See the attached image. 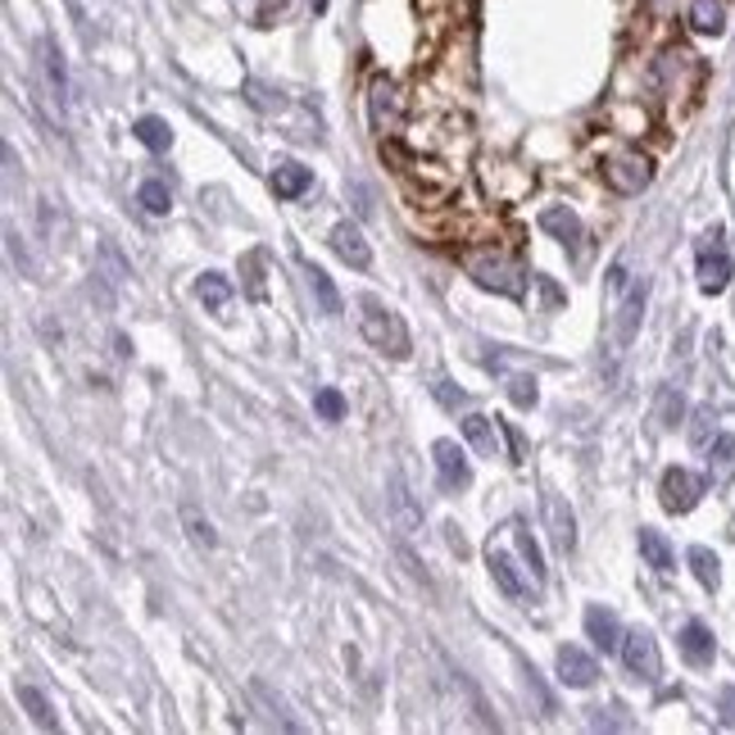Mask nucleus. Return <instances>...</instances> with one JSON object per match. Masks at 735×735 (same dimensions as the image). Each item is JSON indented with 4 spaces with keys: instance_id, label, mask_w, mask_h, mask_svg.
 Wrapping results in <instances>:
<instances>
[{
    "instance_id": "obj_1",
    "label": "nucleus",
    "mask_w": 735,
    "mask_h": 735,
    "mask_svg": "<svg viewBox=\"0 0 735 735\" xmlns=\"http://www.w3.org/2000/svg\"><path fill=\"white\" fill-rule=\"evenodd\" d=\"M463 268H468V277L476 286L500 290V296H523V290H527V268L513 260V254H504V250H468Z\"/></svg>"
},
{
    "instance_id": "obj_2",
    "label": "nucleus",
    "mask_w": 735,
    "mask_h": 735,
    "mask_svg": "<svg viewBox=\"0 0 735 735\" xmlns=\"http://www.w3.org/2000/svg\"><path fill=\"white\" fill-rule=\"evenodd\" d=\"M359 327H363V337L373 341L382 354H391V359H409V332H404V318H399L395 309H386L382 300H363V318H359Z\"/></svg>"
},
{
    "instance_id": "obj_3",
    "label": "nucleus",
    "mask_w": 735,
    "mask_h": 735,
    "mask_svg": "<svg viewBox=\"0 0 735 735\" xmlns=\"http://www.w3.org/2000/svg\"><path fill=\"white\" fill-rule=\"evenodd\" d=\"M368 123H373V132L382 141L404 128V96H399V87L386 78V73H377V78L368 83Z\"/></svg>"
},
{
    "instance_id": "obj_4",
    "label": "nucleus",
    "mask_w": 735,
    "mask_h": 735,
    "mask_svg": "<svg viewBox=\"0 0 735 735\" xmlns=\"http://www.w3.org/2000/svg\"><path fill=\"white\" fill-rule=\"evenodd\" d=\"M604 182L617 196H640L654 182V164L640 151H613V155H604Z\"/></svg>"
},
{
    "instance_id": "obj_5",
    "label": "nucleus",
    "mask_w": 735,
    "mask_h": 735,
    "mask_svg": "<svg viewBox=\"0 0 735 735\" xmlns=\"http://www.w3.org/2000/svg\"><path fill=\"white\" fill-rule=\"evenodd\" d=\"M731 245H726V232L722 228H709L700 237V286L709 290V296H722V290L731 286Z\"/></svg>"
},
{
    "instance_id": "obj_6",
    "label": "nucleus",
    "mask_w": 735,
    "mask_h": 735,
    "mask_svg": "<svg viewBox=\"0 0 735 735\" xmlns=\"http://www.w3.org/2000/svg\"><path fill=\"white\" fill-rule=\"evenodd\" d=\"M608 309H613V345H632L645 318V282H632L627 290L608 296Z\"/></svg>"
},
{
    "instance_id": "obj_7",
    "label": "nucleus",
    "mask_w": 735,
    "mask_h": 735,
    "mask_svg": "<svg viewBox=\"0 0 735 735\" xmlns=\"http://www.w3.org/2000/svg\"><path fill=\"white\" fill-rule=\"evenodd\" d=\"M622 663H627V672L645 685H658V677H663V658H658V640L636 627L627 640H622Z\"/></svg>"
},
{
    "instance_id": "obj_8",
    "label": "nucleus",
    "mask_w": 735,
    "mask_h": 735,
    "mask_svg": "<svg viewBox=\"0 0 735 735\" xmlns=\"http://www.w3.org/2000/svg\"><path fill=\"white\" fill-rule=\"evenodd\" d=\"M431 459H436L440 491H446V495H459V491H468V482H472V468H468V454L454 446V440H436V446H431Z\"/></svg>"
},
{
    "instance_id": "obj_9",
    "label": "nucleus",
    "mask_w": 735,
    "mask_h": 735,
    "mask_svg": "<svg viewBox=\"0 0 735 735\" xmlns=\"http://www.w3.org/2000/svg\"><path fill=\"white\" fill-rule=\"evenodd\" d=\"M704 495V476H694L690 468H668L663 472V508L668 513H690Z\"/></svg>"
},
{
    "instance_id": "obj_10",
    "label": "nucleus",
    "mask_w": 735,
    "mask_h": 735,
    "mask_svg": "<svg viewBox=\"0 0 735 735\" xmlns=\"http://www.w3.org/2000/svg\"><path fill=\"white\" fill-rule=\"evenodd\" d=\"M559 681L563 685H572V690H591L595 681H600V663L585 649H577V645H563L559 649Z\"/></svg>"
},
{
    "instance_id": "obj_11",
    "label": "nucleus",
    "mask_w": 735,
    "mask_h": 735,
    "mask_svg": "<svg viewBox=\"0 0 735 735\" xmlns=\"http://www.w3.org/2000/svg\"><path fill=\"white\" fill-rule=\"evenodd\" d=\"M545 523H549V540H555L559 555H572L577 549V518L563 504V495H545Z\"/></svg>"
},
{
    "instance_id": "obj_12",
    "label": "nucleus",
    "mask_w": 735,
    "mask_h": 735,
    "mask_svg": "<svg viewBox=\"0 0 735 735\" xmlns=\"http://www.w3.org/2000/svg\"><path fill=\"white\" fill-rule=\"evenodd\" d=\"M585 636L595 640V649H604V654H617L622 649V622H617V613L613 608H604V604H591L585 608Z\"/></svg>"
},
{
    "instance_id": "obj_13",
    "label": "nucleus",
    "mask_w": 735,
    "mask_h": 735,
    "mask_svg": "<svg viewBox=\"0 0 735 735\" xmlns=\"http://www.w3.org/2000/svg\"><path fill=\"white\" fill-rule=\"evenodd\" d=\"M486 563H491V577H495V585L508 595V600H527V591L531 585L523 581V572H518V563H513V555L508 549H500L495 540H491V549H486Z\"/></svg>"
},
{
    "instance_id": "obj_14",
    "label": "nucleus",
    "mask_w": 735,
    "mask_h": 735,
    "mask_svg": "<svg viewBox=\"0 0 735 735\" xmlns=\"http://www.w3.org/2000/svg\"><path fill=\"white\" fill-rule=\"evenodd\" d=\"M540 228H545L549 237H559L572 254H581V250H585V228H581V218H577L572 209H563V205L545 209V213H540Z\"/></svg>"
},
{
    "instance_id": "obj_15",
    "label": "nucleus",
    "mask_w": 735,
    "mask_h": 735,
    "mask_svg": "<svg viewBox=\"0 0 735 735\" xmlns=\"http://www.w3.org/2000/svg\"><path fill=\"white\" fill-rule=\"evenodd\" d=\"M681 654H685L690 668H709L713 663L717 645H713V632L704 627V622H685V627H681Z\"/></svg>"
},
{
    "instance_id": "obj_16",
    "label": "nucleus",
    "mask_w": 735,
    "mask_h": 735,
    "mask_svg": "<svg viewBox=\"0 0 735 735\" xmlns=\"http://www.w3.org/2000/svg\"><path fill=\"white\" fill-rule=\"evenodd\" d=\"M332 250L341 254L350 268H368V264H373V250H368V241H363V232L354 223H337L332 228Z\"/></svg>"
},
{
    "instance_id": "obj_17",
    "label": "nucleus",
    "mask_w": 735,
    "mask_h": 735,
    "mask_svg": "<svg viewBox=\"0 0 735 735\" xmlns=\"http://www.w3.org/2000/svg\"><path fill=\"white\" fill-rule=\"evenodd\" d=\"M709 482L731 486L735 482V436H717L709 446Z\"/></svg>"
},
{
    "instance_id": "obj_18",
    "label": "nucleus",
    "mask_w": 735,
    "mask_h": 735,
    "mask_svg": "<svg viewBox=\"0 0 735 735\" xmlns=\"http://www.w3.org/2000/svg\"><path fill=\"white\" fill-rule=\"evenodd\" d=\"M309 182H314V173H309L305 164H296V160H286V164L273 168V191H277L282 200L305 196V191H309Z\"/></svg>"
},
{
    "instance_id": "obj_19",
    "label": "nucleus",
    "mask_w": 735,
    "mask_h": 735,
    "mask_svg": "<svg viewBox=\"0 0 735 735\" xmlns=\"http://www.w3.org/2000/svg\"><path fill=\"white\" fill-rule=\"evenodd\" d=\"M232 6L250 28H273L277 19H286L290 0H232Z\"/></svg>"
},
{
    "instance_id": "obj_20",
    "label": "nucleus",
    "mask_w": 735,
    "mask_h": 735,
    "mask_svg": "<svg viewBox=\"0 0 735 735\" xmlns=\"http://www.w3.org/2000/svg\"><path fill=\"white\" fill-rule=\"evenodd\" d=\"M640 555H645V563H649L654 572H663V577L677 568V555H672L668 536H663V531H654V527L640 531Z\"/></svg>"
},
{
    "instance_id": "obj_21",
    "label": "nucleus",
    "mask_w": 735,
    "mask_h": 735,
    "mask_svg": "<svg viewBox=\"0 0 735 735\" xmlns=\"http://www.w3.org/2000/svg\"><path fill=\"white\" fill-rule=\"evenodd\" d=\"M500 423V418H495ZM486 414H468L463 418V436L476 446V454H486V459H495V450H500V427H495Z\"/></svg>"
},
{
    "instance_id": "obj_22",
    "label": "nucleus",
    "mask_w": 735,
    "mask_h": 735,
    "mask_svg": "<svg viewBox=\"0 0 735 735\" xmlns=\"http://www.w3.org/2000/svg\"><path fill=\"white\" fill-rule=\"evenodd\" d=\"M690 28L717 36L726 28V0H690Z\"/></svg>"
},
{
    "instance_id": "obj_23",
    "label": "nucleus",
    "mask_w": 735,
    "mask_h": 735,
    "mask_svg": "<svg viewBox=\"0 0 735 735\" xmlns=\"http://www.w3.org/2000/svg\"><path fill=\"white\" fill-rule=\"evenodd\" d=\"M305 277H309V290H314L318 309H322L327 318H337V314H341V290L332 286V277H327L318 264H309V268H305Z\"/></svg>"
},
{
    "instance_id": "obj_24",
    "label": "nucleus",
    "mask_w": 735,
    "mask_h": 735,
    "mask_svg": "<svg viewBox=\"0 0 735 735\" xmlns=\"http://www.w3.org/2000/svg\"><path fill=\"white\" fill-rule=\"evenodd\" d=\"M508 536H513V545H518V555H523V563H527L531 581L540 585V581H545V559H540V545L531 540V531H527L523 523H508Z\"/></svg>"
},
{
    "instance_id": "obj_25",
    "label": "nucleus",
    "mask_w": 735,
    "mask_h": 735,
    "mask_svg": "<svg viewBox=\"0 0 735 735\" xmlns=\"http://www.w3.org/2000/svg\"><path fill=\"white\" fill-rule=\"evenodd\" d=\"M19 704L32 713V722L42 726V731H55L59 726V717H55V709H51V700L36 685H19Z\"/></svg>"
},
{
    "instance_id": "obj_26",
    "label": "nucleus",
    "mask_w": 735,
    "mask_h": 735,
    "mask_svg": "<svg viewBox=\"0 0 735 735\" xmlns=\"http://www.w3.org/2000/svg\"><path fill=\"white\" fill-rule=\"evenodd\" d=\"M132 132H136V141H141V145H151V151H160V155L173 145V128H168L164 119H155V114L136 119V123H132Z\"/></svg>"
},
{
    "instance_id": "obj_27",
    "label": "nucleus",
    "mask_w": 735,
    "mask_h": 735,
    "mask_svg": "<svg viewBox=\"0 0 735 735\" xmlns=\"http://www.w3.org/2000/svg\"><path fill=\"white\" fill-rule=\"evenodd\" d=\"M42 64H46V83H51V91H55V100H59V109L68 105V78H64V55L46 42L42 46Z\"/></svg>"
},
{
    "instance_id": "obj_28",
    "label": "nucleus",
    "mask_w": 735,
    "mask_h": 735,
    "mask_svg": "<svg viewBox=\"0 0 735 735\" xmlns=\"http://www.w3.org/2000/svg\"><path fill=\"white\" fill-rule=\"evenodd\" d=\"M196 290H200V300H205L209 309H223V305L232 300V282H228L223 273H205Z\"/></svg>"
},
{
    "instance_id": "obj_29",
    "label": "nucleus",
    "mask_w": 735,
    "mask_h": 735,
    "mask_svg": "<svg viewBox=\"0 0 735 735\" xmlns=\"http://www.w3.org/2000/svg\"><path fill=\"white\" fill-rule=\"evenodd\" d=\"M182 523H187V536H191V545H196V549H213V545H218V536H213L209 518H200V508H196V504L182 508Z\"/></svg>"
},
{
    "instance_id": "obj_30",
    "label": "nucleus",
    "mask_w": 735,
    "mask_h": 735,
    "mask_svg": "<svg viewBox=\"0 0 735 735\" xmlns=\"http://www.w3.org/2000/svg\"><path fill=\"white\" fill-rule=\"evenodd\" d=\"M690 568H694V577H700V585H709V591H717L722 572H717V555H713V549L694 545V549H690Z\"/></svg>"
},
{
    "instance_id": "obj_31",
    "label": "nucleus",
    "mask_w": 735,
    "mask_h": 735,
    "mask_svg": "<svg viewBox=\"0 0 735 735\" xmlns=\"http://www.w3.org/2000/svg\"><path fill=\"white\" fill-rule=\"evenodd\" d=\"M136 200H141L145 209H151V213H168V209H173V196H168V187H164V182H141Z\"/></svg>"
},
{
    "instance_id": "obj_32",
    "label": "nucleus",
    "mask_w": 735,
    "mask_h": 735,
    "mask_svg": "<svg viewBox=\"0 0 735 735\" xmlns=\"http://www.w3.org/2000/svg\"><path fill=\"white\" fill-rule=\"evenodd\" d=\"M314 409H318L327 423H341V418H345V395H341V391H318V395H314Z\"/></svg>"
},
{
    "instance_id": "obj_33",
    "label": "nucleus",
    "mask_w": 735,
    "mask_h": 735,
    "mask_svg": "<svg viewBox=\"0 0 735 735\" xmlns=\"http://www.w3.org/2000/svg\"><path fill=\"white\" fill-rule=\"evenodd\" d=\"M677 418H681V395L663 391L658 395V427H677Z\"/></svg>"
},
{
    "instance_id": "obj_34",
    "label": "nucleus",
    "mask_w": 735,
    "mask_h": 735,
    "mask_svg": "<svg viewBox=\"0 0 735 735\" xmlns=\"http://www.w3.org/2000/svg\"><path fill=\"white\" fill-rule=\"evenodd\" d=\"M508 399L518 404V409H531V404H536V382L531 377H513L508 382Z\"/></svg>"
},
{
    "instance_id": "obj_35",
    "label": "nucleus",
    "mask_w": 735,
    "mask_h": 735,
    "mask_svg": "<svg viewBox=\"0 0 735 735\" xmlns=\"http://www.w3.org/2000/svg\"><path fill=\"white\" fill-rule=\"evenodd\" d=\"M436 399L446 404V409H463V404H468V395H463V391H454L450 382H436Z\"/></svg>"
},
{
    "instance_id": "obj_36",
    "label": "nucleus",
    "mask_w": 735,
    "mask_h": 735,
    "mask_svg": "<svg viewBox=\"0 0 735 735\" xmlns=\"http://www.w3.org/2000/svg\"><path fill=\"white\" fill-rule=\"evenodd\" d=\"M709 423H713L709 409H704V414H694V427H690V440H694V446H709Z\"/></svg>"
},
{
    "instance_id": "obj_37",
    "label": "nucleus",
    "mask_w": 735,
    "mask_h": 735,
    "mask_svg": "<svg viewBox=\"0 0 735 735\" xmlns=\"http://www.w3.org/2000/svg\"><path fill=\"white\" fill-rule=\"evenodd\" d=\"M717 713H722L726 726H735V690H722V694H717Z\"/></svg>"
},
{
    "instance_id": "obj_38",
    "label": "nucleus",
    "mask_w": 735,
    "mask_h": 735,
    "mask_svg": "<svg viewBox=\"0 0 735 735\" xmlns=\"http://www.w3.org/2000/svg\"><path fill=\"white\" fill-rule=\"evenodd\" d=\"M450 545H454V549H459V555H468V540H463V536H459V527H450Z\"/></svg>"
},
{
    "instance_id": "obj_39",
    "label": "nucleus",
    "mask_w": 735,
    "mask_h": 735,
    "mask_svg": "<svg viewBox=\"0 0 735 735\" xmlns=\"http://www.w3.org/2000/svg\"><path fill=\"white\" fill-rule=\"evenodd\" d=\"M322 6H327V0H314V10H322Z\"/></svg>"
}]
</instances>
